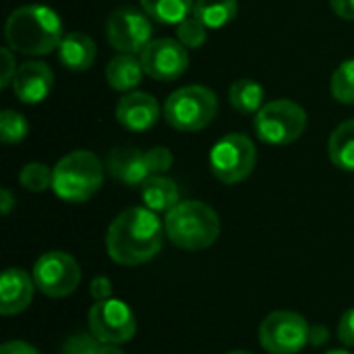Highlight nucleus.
<instances>
[{"label": "nucleus", "mask_w": 354, "mask_h": 354, "mask_svg": "<svg viewBox=\"0 0 354 354\" xmlns=\"http://www.w3.org/2000/svg\"><path fill=\"white\" fill-rule=\"evenodd\" d=\"M95 54H97L95 41L87 33H81V31L64 33V37H62V41L58 46L60 62L68 71H75V73L91 68V64L95 60Z\"/></svg>", "instance_id": "17"}, {"label": "nucleus", "mask_w": 354, "mask_h": 354, "mask_svg": "<svg viewBox=\"0 0 354 354\" xmlns=\"http://www.w3.org/2000/svg\"><path fill=\"white\" fill-rule=\"evenodd\" d=\"M52 176H54V170H50L46 164L29 162L21 168L19 183L23 189H27L31 193H44L46 189L52 187Z\"/></svg>", "instance_id": "25"}, {"label": "nucleus", "mask_w": 354, "mask_h": 354, "mask_svg": "<svg viewBox=\"0 0 354 354\" xmlns=\"http://www.w3.org/2000/svg\"><path fill=\"white\" fill-rule=\"evenodd\" d=\"M139 56L145 75L156 81H174L183 77L189 66V54L185 46L170 37L151 39Z\"/></svg>", "instance_id": "12"}, {"label": "nucleus", "mask_w": 354, "mask_h": 354, "mask_svg": "<svg viewBox=\"0 0 354 354\" xmlns=\"http://www.w3.org/2000/svg\"><path fill=\"white\" fill-rule=\"evenodd\" d=\"M33 276L27 274L21 268H8L2 272L0 278V313L4 317L19 315L23 313L31 301H33V290H35Z\"/></svg>", "instance_id": "14"}, {"label": "nucleus", "mask_w": 354, "mask_h": 354, "mask_svg": "<svg viewBox=\"0 0 354 354\" xmlns=\"http://www.w3.org/2000/svg\"><path fill=\"white\" fill-rule=\"evenodd\" d=\"M147 156V164H149V170L151 174H164L172 168V162H174V156L170 153L168 147H151L145 151Z\"/></svg>", "instance_id": "29"}, {"label": "nucleus", "mask_w": 354, "mask_h": 354, "mask_svg": "<svg viewBox=\"0 0 354 354\" xmlns=\"http://www.w3.org/2000/svg\"><path fill=\"white\" fill-rule=\"evenodd\" d=\"M195 0H141L143 10L166 25H178L189 15H193Z\"/></svg>", "instance_id": "23"}, {"label": "nucleus", "mask_w": 354, "mask_h": 354, "mask_svg": "<svg viewBox=\"0 0 354 354\" xmlns=\"http://www.w3.org/2000/svg\"><path fill=\"white\" fill-rule=\"evenodd\" d=\"M29 133V122L23 114L15 110H2L0 112V139L2 143H21Z\"/></svg>", "instance_id": "26"}, {"label": "nucleus", "mask_w": 354, "mask_h": 354, "mask_svg": "<svg viewBox=\"0 0 354 354\" xmlns=\"http://www.w3.org/2000/svg\"><path fill=\"white\" fill-rule=\"evenodd\" d=\"M12 207H15V197H12V193H10L8 189H2V191H0V209H2V214L8 216Z\"/></svg>", "instance_id": "36"}, {"label": "nucleus", "mask_w": 354, "mask_h": 354, "mask_svg": "<svg viewBox=\"0 0 354 354\" xmlns=\"http://www.w3.org/2000/svg\"><path fill=\"white\" fill-rule=\"evenodd\" d=\"M328 156L340 170L354 172V118L342 122L328 141Z\"/></svg>", "instance_id": "20"}, {"label": "nucleus", "mask_w": 354, "mask_h": 354, "mask_svg": "<svg viewBox=\"0 0 354 354\" xmlns=\"http://www.w3.org/2000/svg\"><path fill=\"white\" fill-rule=\"evenodd\" d=\"M226 354H253V353H249V351H230V353H226Z\"/></svg>", "instance_id": "38"}, {"label": "nucleus", "mask_w": 354, "mask_h": 354, "mask_svg": "<svg viewBox=\"0 0 354 354\" xmlns=\"http://www.w3.org/2000/svg\"><path fill=\"white\" fill-rule=\"evenodd\" d=\"M33 282L37 290L50 299L71 297L81 282V268L73 255L62 251H48L33 263Z\"/></svg>", "instance_id": "9"}, {"label": "nucleus", "mask_w": 354, "mask_h": 354, "mask_svg": "<svg viewBox=\"0 0 354 354\" xmlns=\"http://www.w3.org/2000/svg\"><path fill=\"white\" fill-rule=\"evenodd\" d=\"M52 170V191L66 203L89 201L104 183V166L100 158L87 149L66 153Z\"/></svg>", "instance_id": "4"}, {"label": "nucleus", "mask_w": 354, "mask_h": 354, "mask_svg": "<svg viewBox=\"0 0 354 354\" xmlns=\"http://www.w3.org/2000/svg\"><path fill=\"white\" fill-rule=\"evenodd\" d=\"M54 73L44 62H25L17 68V75L12 79V93L23 104H39L48 97L52 91Z\"/></svg>", "instance_id": "15"}, {"label": "nucleus", "mask_w": 354, "mask_h": 354, "mask_svg": "<svg viewBox=\"0 0 354 354\" xmlns=\"http://www.w3.org/2000/svg\"><path fill=\"white\" fill-rule=\"evenodd\" d=\"M218 112V97L203 85H187L172 91L164 104L166 122L183 133L205 129Z\"/></svg>", "instance_id": "5"}, {"label": "nucleus", "mask_w": 354, "mask_h": 354, "mask_svg": "<svg viewBox=\"0 0 354 354\" xmlns=\"http://www.w3.org/2000/svg\"><path fill=\"white\" fill-rule=\"evenodd\" d=\"M62 354H106V344L100 342L91 332H79L64 340Z\"/></svg>", "instance_id": "28"}, {"label": "nucleus", "mask_w": 354, "mask_h": 354, "mask_svg": "<svg viewBox=\"0 0 354 354\" xmlns=\"http://www.w3.org/2000/svg\"><path fill=\"white\" fill-rule=\"evenodd\" d=\"M326 354H353V353H348V351H340V348H336V351H330V353H326Z\"/></svg>", "instance_id": "37"}, {"label": "nucleus", "mask_w": 354, "mask_h": 354, "mask_svg": "<svg viewBox=\"0 0 354 354\" xmlns=\"http://www.w3.org/2000/svg\"><path fill=\"white\" fill-rule=\"evenodd\" d=\"M143 62L137 54H116L106 66V81L116 91H133L143 79Z\"/></svg>", "instance_id": "19"}, {"label": "nucleus", "mask_w": 354, "mask_h": 354, "mask_svg": "<svg viewBox=\"0 0 354 354\" xmlns=\"http://www.w3.org/2000/svg\"><path fill=\"white\" fill-rule=\"evenodd\" d=\"M0 354H39V351L25 340H8L0 346Z\"/></svg>", "instance_id": "33"}, {"label": "nucleus", "mask_w": 354, "mask_h": 354, "mask_svg": "<svg viewBox=\"0 0 354 354\" xmlns=\"http://www.w3.org/2000/svg\"><path fill=\"white\" fill-rule=\"evenodd\" d=\"M263 87L253 79H239L228 89L230 106L241 114H257L263 108Z\"/></svg>", "instance_id": "21"}, {"label": "nucleus", "mask_w": 354, "mask_h": 354, "mask_svg": "<svg viewBox=\"0 0 354 354\" xmlns=\"http://www.w3.org/2000/svg\"><path fill=\"white\" fill-rule=\"evenodd\" d=\"M89 332L104 344H127L137 334V319L124 301L108 299L89 309Z\"/></svg>", "instance_id": "10"}, {"label": "nucleus", "mask_w": 354, "mask_h": 354, "mask_svg": "<svg viewBox=\"0 0 354 354\" xmlns=\"http://www.w3.org/2000/svg\"><path fill=\"white\" fill-rule=\"evenodd\" d=\"M166 236L185 251H203L220 236V218L203 201H180L166 214Z\"/></svg>", "instance_id": "3"}, {"label": "nucleus", "mask_w": 354, "mask_h": 354, "mask_svg": "<svg viewBox=\"0 0 354 354\" xmlns=\"http://www.w3.org/2000/svg\"><path fill=\"white\" fill-rule=\"evenodd\" d=\"M164 234V222L156 212L145 205L129 207L112 220L106 232V251L118 266H143L160 253Z\"/></svg>", "instance_id": "1"}, {"label": "nucleus", "mask_w": 354, "mask_h": 354, "mask_svg": "<svg viewBox=\"0 0 354 354\" xmlns=\"http://www.w3.org/2000/svg\"><path fill=\"white\" fill-rule=\"evenodd\" d=\"M332 10L346 21H354V0H330Z\"/></svg>", "instance_id": "34"}, {"label": "nucleus", "mask_w": 354, "mask_h": 354, "mask_svg": "<svg viewBox=\"0 0 354 354\" xmlns=\"http://www.w3.org/2000/svg\"><path fill=\"white\" fill-rule=\"evenodd\" d=\"M141 199H143V205L149 207L151 212L168 214L172 207L180 203V191L172 178L164 174H151L141 185Z\"/></svg>", "instance_id": "18"}, {"label": "nucleus", "mask_w": 354, "mask_h": 354, "mask_svg": "<svg viewBox=\"0 0 354 354\" xmlns=\"http://www.w3.org/2000/svg\"><path fill=\"white\" fill-rule=\"evenodd\" d=\"M89 292H91V297H93L95 303L112 299V282H110V278H106V276H95V278L91 280V284H89Z\"/></svg>", "instance_id": "31"}, {"label": "nucleus", "mask_w": 354, "mask_h": 354, "mask_svg": "<svg viewBox=\"0 0 354 354\" xmlns=\"http://www.w3.org/2000/svg\"><path fill=\"white\" fill-rule=\"evenodd\" d=\"M151 21L145 10L133 6H120L110 12L106 23V35L112 48L124 54H141L151 41Z\"/></svg>", "instance_id": "11"}, {"label": "nucleus", "mask_w": 354, "mask_h": 354, "mask_svg": "<svg viewBox=\"0 0 354 354\" xmlns=\"http://www.w3.org/2000/svg\"><path fill=\"white\" fill-rule=\"evenodd\" d=\"M10 50L27 56H44L58 50L64 33L60 17L44 4H27L12 10L4 25Z\"/></svg>", "instance_id": "2"}, {"label": "nucleus", "mask_w": 354, "mask_h": 354, "mask_svg": "<svg viewBox=\"0 0 354 354\" xmlns=\"http://www.w3.org/2000/svg\"><path fill=\"white\" fill-rule=\"evenodd\" d=\"M338 338L344 346L354 348V307L348 309L342 317H340V324H338Z\"/></svg>", "instance_id": "30"}, {"label": "nucleus", "mask_w": 354, "mask_h": 354, "mask_svg": "<svg viewBox=\"0 0 354 354\" xmlns=\"http://www.w3.org/2000/svg\"><path fill=\"white\" fill-rule=\"evenodd\" d=\"M176 35L185 48H199L207 39V27L195 15H189L183 23H178Z\"/></svg>", "instance_id": "27"}, {"label": "nucleus", "mask_w": 354, "mask_h": 354, "mask_svg": "<svg viewBox=\"0 0 354 354\" xmlns=\"http://www.w3.org/2000/svg\"><path fill=\"white\" fill-rule=\"evenodd\" d=\"M257 164V149L243 133L222 137L209 153V168L224 185H239L251 176Z\"/></svg>", "instance_id": "7"}, {"label": "nucleus", "mask_w": 354, "mask_h": 354, "mask_svg": "<svg viewBox=\"0 0 354 354\" xmlns=\"http://www.w3.org/2000/svg\"><path fill=\"white\" fill-rule=\"evenodd\" d=\"M116 120L133 133H143L160 120V104L151 93L129 91L116 104Z\"/></svg>", "instance_id": "13"}, {"label": "nucleus", "mask_w": 354, "mask_h": 354, "mask_svg": "<svg viewBox=\"0 0 354 354\" xmlns=\"http://www.w3.org/2000/svg\"><path fill=\"white\" fill-rule=\"evenodd\" d=\"M106 168L112 178L127 187H141L149 176V164L145 151H139L135 147H118L108 153Z\"/></svg>", "instance_id": "16"}, {"label": "nucleus", "mask_w": 354, "mask_h": 354, "mask_svg": "<svg viewBox=\"0 0 354 354\" xmlns=\"http://www.w3.org/2000/svg\"><path fill=\"white\" fill-rule=\"evenodd\" d=\"M236 0H195L193 15L205 27H224L236 17Z\"/></svg>", "instance_id": "22"}, {"label": "nucleus", "mask_w": 354, "mask_h": 354, "mask_svg": "<svg viewBox=\"0 0 354 354\" xmlns=\"http://www.w3.org/2000/svg\"><path fill=\"white\" fill-rule=\"evenodd\" d=\"M2 60H4V66H2V77H0V87L4 89L6 85L12 83L15 75H17V66H15V58H12V52L8 48H2Z\"/></svg>", "instance_id": "32"}, {"label": "nucleus", "mask_w": 354, "mask_h": 354, "mask_svg": "<svg viewBox=\"0 0 354 354\" xmlns=\"http://www.w3.org/2000/svg\"><path fill=\"white\" fill-rule=\"evenodd\" d=\"M332 95L340 104H351L354 106V58L344 60L332 75L330 81Z\"/></svg>", "instance_id": "24"}, {"label": "nucleus", "mask_w": 354, "mask_h": 354, "mask_svg": "<svg viewBox=\"0 0 354 354\" xmlns=\"http://www.w3.org/2000/svg\"><path fill=\"white\" fill-rule=\"evenodd\" d=\"M311 326L295 311H274L259 326V344L268 354H297L309 344Z\"/></svg>", "instance_id": "8"}, {"label": "nucleus", "mask_w": 354, "mask_h": 354, "mask_svg": "<svg viewBox=\"0 0 354 354\" xmlns=\"http://www.w3.org/2000/svg\"><path fill=\"white\" fill-rule=\"evenodd\" d=\"M328 338H330V330L322 324H315L309 332V344H313V346H324L328 342Z\"/></svg>", "instance_id": "35"}, {"label": "nucleus", "mask_w": 354, "mask_h": 354, "mask_svg": "<svg viewBox=\"0 0 354 354\" xmlns=\"http://www.w3.org/2000/svg\"><path fill=\"white\" fill-rule=\"evenodd\" d=\"M255 135L270 145H288L307 129V112L292 100H272L255 114Z\"/></svg>", "instance_id": "6"}]
</instances>
